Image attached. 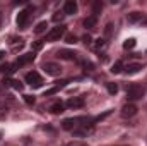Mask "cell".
Masks as SVG:
<instances>
[{
  "mask_svg": "<svg viewBox=\"0 0 147 146\" xmlns=\"http://www.w3.org/2000/svg\"><path fill=\"white\" fill-rule=\"evenodd\" d=\"M144 96V88L140 84H130L127 88V100L134 102V100H140Z\"/></svg>",
  "mask_w": 147,
  "mask_h": 146,
  "instance_id": "cell-1",
  "label": "cell"
},
{
  "mask_svg": "<svg viewBox=\"0 0 147 146\" xmlns=\"http://www.w3.org/2000/svg\"><path fill=\"white\" fill-rule=\"evenodd\" d=\"M67 35V28L63 24H58L57 28H51L46 35V40L48 41H60V38H63Z\"/></svg>",
  "mask_w": 147,
  "mask_h": 146,
  "instance_id": "cell-2",
  "label": "cell"
},
{
  "mask_svg": "<svg viewBox=\"0 0 147 146\" xmlns=\"http://www.w3.org/2000/svg\"><path fill=\"white\" fill-rule=\"evenodd\" d=\"M31 7H28V9H24V10H21L19 14H17V28L19 29H26L28 28V23H29V19H31Z\"/></svg>",
  "mask_w": 147,
  "mask_h": 146,
  "instance_id": "cell-3",
  "label": "cell"
},
{
  "mask_svg": "<svg viewBox=\"0 0 147 146\" xmlns=\"http://www.w3.org/2000/svg\"><path fill=\"white\" fill-rule=\"evenodd\" d=\"M34 57H36V55H34V52H31V53H24V55H19V59L10 65V67H12V71H16L17 67H24V65H28L29 62H33V60H34Z\"/></svg>",
  "mask_w": 147,
  "mask_h": 146,
  "instance_id": "cell-4",
  "label": "cell"
},
{
  "mask_svg": "<svg viewBox=\"0 0 147 146\" xmlns=\"http://www.w3.org/2000/svg\"><path fill=\"white\" fill-rule=\"evenodd\" d=\"M26 83L29 84V86H33V88H39L41 84H43V77L39 76V72H36V71H31V72L26 74Z\"/></svg>",
  "mask_w": 147,
  "mask_h": 146,
  "instance_id": "cell-5",
  "label": "cell"
},
{
  "mask_svg": "<svg viewBox=\"0 0 147 146\" xmlns=\"http://www.w3.org/2000/svg\"><path fill=\"white\" fill-rule=\"evenodd\" d=\"M43 71L48 76H60L62 74V65L57 62H45L43 64Z\"/></svg>",
  "mask_w": 147,
  "mask_h": 146,
  "instance_id": "cell-6",
  "label": "cell"
},
{
  "mask_svg": "<svg viewBox=\"0 0 147 146\" xmlns=\"http://www.w3.org/2000/svg\"><path fill=\"white\" fill-rule=\"evenodd\" d=\"M137 113V107L132 103V102H128V103H125L123 107H121V117L123 119H130V117H134Z\"/></svg>",
  "mask_w": 147,
  "mask_h": 146,
  "instance_id": "cell-7",
  "label": "cell"
},
{
  "mask_svg": "<svg viewBox=\"0 0 147 146\" xmlns=\"http://www.w3.org/2000/svg\"><path fill=\"white\" fill-rule=\"evenodd\" d=\"M91 131H92V126H79L77 129H74L72 132H74V136L75 138H86L87 134H91Z\"/></svg>",
  "mask_w": 147,
  "mask_h": 146,
  "instance_id": "cell-8",
  "label": "cell"
},
{
  "mask_svg": "<svg viewBox=\"0 0 147 146\" xmlns=\"http://www.w3.org/2000/svg\"><path fill=\"white\" fill-rule=\"evenodd\" d=\"M65 107H69V108H82L84 107V98H80V96H75V98H70L67 103H65Z\"/></svg>",
  "mask_w": 147,
  "mask_h": 146,
  "instance_id": "cell-9",
  "label": "cell"
},
{
  "mask_svg": "<svg viewBox=\"0 0 147 146\" xmlns=\"http://www.w3.org/2000/svg\"><path fill=\"white\" fill-rule=\"evenodd\" d=\"M77 12V2L75 0H67L65 5H63V14L69 16V14H75Z\"/></svg>",
  "mask_w": 147,
  "mask_h": 146,
  "instance_id": "cell-10",
  "label": "cell"
},
{
  "mask_svg": "<svg viewBox=\"0 0 147 146\" xmlns=\"http://www.w3.org/2000/svg\"><path fill=\"white\" fill-rule=\"evenodd\" d=\"M77 55L79 53H75L72 50H60L58 52V57L63 59V60H77Z\"/></svg>",
  "mask_w": 147,
  "mask_h": 146,
  "instance_id": "cell-11",
  "label": "cell"
},
{
  "mask_svg": "<svg viewBox=\"0 0 147 146\" xmlns=\"http://www.w3.org/2000/svg\"><path fill=\"white\" fill-rule=\"evenodd\" d=\"M142 19H144V16H142L140 12H130V14H127V21H128L130 24L142 23Z\"/></svg>",
  "mask_w": 147,
  "mask_h": 146,
  "instance_id": "cell-12",
  "label": "cell"
},
{
  "mask_svg": "<svg viewBox=\"0 0 147 146\" xmlns=\"http://www.w3.org/2000/svg\"><path fill=\"white\" fill-rule=\"evenodd\" d=\"M50 112H51L53 115H60V113H63V112H65V105H63L62 102H57V103L50 105Z\"/></svg>",
  "mask_w": 147,
  "mask_h": 146,
  "instance_id": "cell-13",
  "label": "cell"
},
{
  "mask_svg": "<svg viewBox=\"0 0 147 146\" xmlns=\"http://www.w3.org/2000/svg\"><path fill=\"white\" fill-rule=\"evenodd\" d=\"M96 24H98V17L96 16H89V17L84 19V28H87V29H94Z\"/></svg>",
  "mask_w": 147,
  "mask_h": 146,
  "instance_id": "cell-14",
  "label": "cell"
},
{
  "mask_svg": "<svg viewBox=\"0 0 147 146\" xmlns=\"http://www.w3.org/2000/svg\"><path fill=\"white\" fill-rule=\"evenodd\" d=\"M10 45H12V50H14V52H19V50L24 46V40H22V38H12Z\"/></svg>",
  "mask_w": 147,
  "mask_h": 146,
  "instance_id": "cell-15",
  "label": "cell"
},
{
  "mask_svg": "<svg viewBox=\"0 0 147 146\" xmlns=\"http://www.w3.org/2000/svg\"><path fill=\"white\" fill-rule=\"evenodd\" d=\"M140 69H142V64H128L125 67V72L127 74H137V72H140Z\"/></svg>",
  "mask_w": 147,
  "mask_h": 146,
  "instance_id": "cell-16",
  "label": "cell"
},
{
  "mask_svg": "<svg viewBox=\"0 0 147 146\" xmlns=\"http://www.w3.org/2000/svg\"><path fill=\"white\" fill-rule=\"evenodd\" d=\"M106 48V38H99V40H96V43H94V50L96 52H101V50H105Z\"/></svg>",
  "mask_w": 147,
  "mask_h": 146,
  "instance_id": "cell-17",
  "label": "cell"
},
{
  "mask_svg": "<svg viewBox=\"0 0 147 146\" xmlns=\"http://www.w3.org/2000/svg\"><path fill=\"white\" fill-rule=\"evenodd\" d=\"M101 10H103V2H101V0H96V2L92 3V12H94L92 16H96V17H98V14H99Z\"/></svg>",
  "mask_w": 147,
  "mask_h": 146,
  "instance_id": "cell-18",
  "label": "cell"
},
{
  "mask_svg": "<svg viewBox=\"0 0 147 146\" xmlns=\"http://www.w3.org/2000/svg\"><path fill=\"white\" fill-rule=\"evenodd\" d=\"M46 28H48L46 21H41V23H38V24H36V28H34V33H36V35H41V33H45V31H46Z\"/></svg>",
  "mask_w": 147,
  "mask_h": 146,
  "instance_id": "cell-19",
  "label": "cell"
},
{
  "mask_svg": "<svg viewBox=\"0 0 147 146\" xmlns=\"http://www.w3.org/2000/svg\"><path fill=\"white\" fill-rule=\"evenodd\" d=\"M123 71V62L121 60H118V62H115L113 65H111V72L113 74H120Z\"/></svg>",
  "mask_w": 147,
  "mask_h": 146,
  "instance_id": "cell-20",
  "label": "cell"
},
{
  "mask_svg": "<svg viewBox=\"0 0 147 146\" xmlns=\"http://www.w3.org/2000/svg\"><path fill=\"white\" fill-rule=\"evenodd\" d=\"M135 45H137L135 38H128V40H125V43H123V48H125V50H132Z\"/></svg>",
  "mask_w": 147,
  "mask_h": 146,
  "instance_id": "cell-21",
  "label": "cell"
},
{
  "mask_svg": "<svg viewBox=\"0 0 147 146\" xmlns=\"http://www.w3.org/2000/svg\"><path fill=\"white\" fill-rule=\"evenodd\" d=\"M106 89H108L110 95H116V93H118V86H116L115 83H108V84H106Z\"/></svg>",
  "mask_w": 147,
  "mask_h": 146,
  "instance_id": "cell-22",
  "label": "cell"
},
{
  "mask_svg": "<svg viewBox=\"0 0 147 146\" xmlns=\"http://www.w3.org/2000/svg\"><path fill=\"white\" fill-rule=\"evenodd\" d=\"M63 19H65L63 10H62V12H55V14H53V21H55V23H62Z\"/></svg>",
  "mask_w": 147,
  "mask_h": 146,
  "instance_id": "cell-23",
  "label": "cell"
},
{
  "mask_svg": "<svg viewBox=\"0 0 147 146\" xmlns=\"http://www.w3.org/2000/svg\"><path fill=\"white\" fill-rule=\"evenodd\" d=\"M9 83H10V84H12V88H14V89H17V91H22V88H24V84H22L21 81H16V79H14V81H9Z\"/></svg>",
  "mask_w": 147,
  "mask_h": 146,
  "instance_id": "cell-24",
  "label": "cell"
},
{
  "mask_svg": "<svg viewBox=\"0 0 147 146\" xmlns=\"http://www.w3.org/2000/svg\"><path fill=\"white\" fill-rule=\"evenodd\" d=\"M75 41H77V38H75V35H72V33L65 35V43H69V45H74Z\"/></svg>",
  "mask_w": 147,
  "mask_h": 146,
  "instance_id": "cell-25",
  "label": "cell"
},
{
  "mask_svg": "<svg viewBox=\"0 0 147 146\" xmlns=\"http://www.w3.org/2000/svg\"><path fill=\"white\" fill-rule=\"evenodd\" d=\"M24 102H26L28 105H34V103H36V98H34L33 95H24Z\"/></svg>",
  "mask_w": 147,
  "mask_h": 146,
  "instance_id": "cell-26",
  "label": "cell"
},
{
  "mask_svg": "<svg viewBox=\"0 0 147 146\" xmlns=\"http://www.w3.org/2000/svg\"><path fill=\"white\" fill-rule=\"evenodd\" d=\"M111 33H113V24H106V28H105V36L106 38H110L111 36Z\"/></svg>",
  "mask_w": 147,
  "mask_h": 146,
  "instance_id": "cell-27",
  "label": "cell"
},
{
  "mask_svg": "<svg viewBox=\"0 0 147 146\" xmlns=\"http://www.w3.org/2000/svg\"><path fill=\"white\" fill-rule=\"evenodd\" d=\"M82 41H84L86 45H91V43H92V38H91V35H84V36H82Z\"/></svg>",
  "mask_w": 147,
  "mask_h": 146,
  "instance_id": "cell-28",
  "label": "cell"
},
{
  "mask_svg": "<svg viewBox=\"0 0 147 146\" xmlns=\"http://www.w3.org/2000/svg\"><path fill=\"white\" fill-rule=\"evenodd\" d=\"M58 91V86H55V88H51V89H48L46 93H45V96H50V95H53V93H57Z\"/></svg>",
  "mask_w": 147,
  "mask_h": 146,
  "instance_id": "cell-29",
  "label": "cell"
},
{
  "mask_svg": "<svg viewBox=\"0 0 147 146\" xmlns=\"http://www.w3.org/2000/svg\"><path fill=\"white\" fill-rule=\"evenodd\" d=\"M41 46H43V41H36V43L33 45V50H39Z\"/></svg>",
  "mask_w": 147,
  "mask_h": 146,
  "instance_id": "cell-30",
  "label": "cell"
},
{
  "mask_svg": "<svg viewBox=\"0 0 147 146\" xmlns=\"http://www.w3.org/2000/svg\"><path fill=\"white\" fill-rule=\"evenodd\" d=\"M69 146H87L86 143H80V141H72Z\"/></svg>",
  "mask_w": 147,
  "mask_h": 146,
  "instance_id": "cell-31",
  "label": "cell"
},
{
  "mask_svg": "<svg viewBox=\"0 0 147 146\" xmlns=\"http://www.w3.org/2000/svg\"><path fill=\"white\" fill-rule=\"evenodd\" d=\"M2 59H5V52H0V60Z\"/></svg>",
  "mask_w": 147,
  "mask_h": 146,
  "instance_id": "cell-32",
  "label": "cell"
},
{
  "mask_svg": "<svg viewBox=\"0 0 147 146\" xmlns=\"http://www.w3.org/2000/svg\"><path fill=\"white\" fill-rule=\"evenodd\" d=\"M0 136H2V131H0Z\"/></svg>",
  "mask_w": 147,
  "mask_h": 146,
  "instance_id": "cell-33",
  "label": "cell"
}]
</instances>
